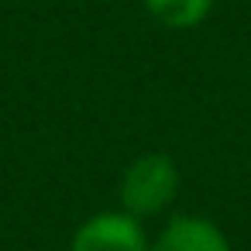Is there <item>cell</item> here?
Instances as JSON below:
<instances>
[{
    "mask_svg": "<svg viewBox=\"0 0 251 251\" xmlns=\"http://www.w3.org/2000/svg\"><path fill=\"white\" fill-rule=\"evenodd\" d=\"M179 189V172L169 155H141L127 165L121 179V200L131 217H151L172 203Z\"/></svg>",
    "mask_w": 251,
    "mask_h": 251,
    "instance_id": "obj_1",
    "label": "cell"
},
{
    "mask_svg": "<svg viewBox=\"0 0 251 251\" xmlns=\"http://www.w3.org/2000/svg\"><path fill=\"white\" fill-rule=\"evenodd\" d=\"M73 251H148L145 230L131 213H100L76 230Z\"/></svg>",
    "mask_w": 251,
    "mask_h": 251,
    "instance_id": "obj_2",
    "label": "cell"
},
{
    "mask_svg": "<svg viewBox=\"0 0 251 251\" xmlns=\"http://www.w3.org/2000/svg\"><path fill=\"white\" fill-rule=\"evenodd\" d=\"M151 251H230L227 237L203 217H176Z\"/></svg>",
    "mask_w": 251,
    "mask_h": 251,
    "instance_id": "obj_3",
    "label": "cell"
},
{
    "mask_svg": "<svg viewBox=\"0 0 251 251\" xmlns=\"http://www.w3.org/2000/svg\"><path fill=\"white\" fill-rule=\"evenodd\" d=\"M145 7L165 28H196L210 14L213 0H145Z\"/></svg>",
    "mask_w": 251,
    "mask_h": 251,
    "instance_id": "obj_4",
    "label": "cell"
}]
</instances>
